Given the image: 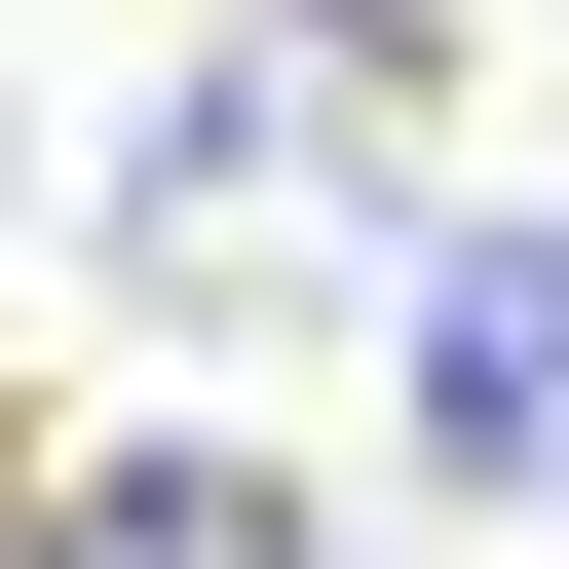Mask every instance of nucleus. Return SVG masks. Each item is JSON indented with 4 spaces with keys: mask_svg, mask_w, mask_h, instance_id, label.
Listing matches in <instances>:
<instances>
[{
    "mask_svg": "<svg viewBox=\"0 0 569 569\" xmlns=\"http://www.w3.org/2000/svg\"><path fill=\"white\" fill-rule=\"evenodd\" d=\"M380 342H418V456L569 531V228H531V190H493V228H418V305H380Z\"/></svg>",
    "mask_w": 569,
    "mask_h": 569,
    "instance_id": "nucleus-1",
    "label": "nucleus"
},
{
    "mask_svg": "<svg viewBox=\"0 0 569 569\" xmlns=\"http://www.w3.org/2000/svg\"><path fill=\"white\" fill-rule=\"evenodd\" d=\"M39 569H305V493H266V456H77Z\"/></svg>",
    "mask_w": 569,
    "mask_h": 569,
    "instance_id": "nucleus-2",
    "label": "nucleus"
}]
</instances>
